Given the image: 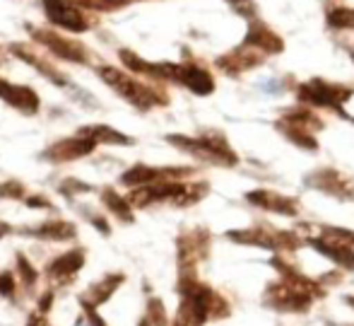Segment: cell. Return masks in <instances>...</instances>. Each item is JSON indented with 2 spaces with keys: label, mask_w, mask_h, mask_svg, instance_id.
Here are the masks:
<instances>
[{
  "label": "cell",
  "mask_w": 354,
  "mask_h": 326,
  "mask_svg": "<svg viewBox=\"0 0 354 326\" xmlns=\"http://www.w3.org/2000/svg\"><path fill=\"white\" fill-rule=\"evenodd\" d=\"M99 75L101 80L106 82L109 87H114V90L118 92L121 97H126L130 104L140 106V109H147V106L157 104V102H164L161 97H157L155 90H150V87H145L142 82L132 80L130 75H126V73L116 70V68H99Z\"/></svg>",
  "instance_id": "cell-1"
},
{
  "label": "cell",
  "mask_w": 354,
  "mask_h": 326,
  "mask_svg": "<svg viewBox=\"0 0 354 326\" xmlns=\"http://www.w3.org/2000/svg\"><path fill=\"white\" fill-rule=\"evenodd\" d=\"M169 143L181 145L190 155H198V157L210 160V162H219V164L236 162V155L229 150V145L219 135H203V138H179V135H171Z\"/></svg>",
  "instance_id": "cell-2"
},
{
  "label": "cell",
  "mask_w": 354,
  "mask_h": 326,
  "mask_svg": "<svg viewBox=\"0 0 354 326\" xmlns=\"http://www.w3.org/2000/svg\"><path fill=\"white\" fill-rule=\"evenodd\" d=\"M350 97H352L350 87L331 85V82H326V80H311L299 87V99L308 102V104H316V106H326V109L342 111V102H347Z\"/></svg>",
  "instance_id": "cell-3"
},
{
  "label": "cell",
  "mask_w": 354,
  "mask_h": 326,
  "mask_svg": "<svg viewBox=\"0 0 354 326\" xmlns=\"http://www.w3.org/2000/svg\"><path fill=\"white\" fill-rule=\"evenodd\" d=\"M43 8H46V15L53 24L68 29V32H85L90 24L75 10V5L70 0H43Z\"/></svg>",
  "instance_id": "cell-4"
},
{
  "label": "cell",
  "mask_w": 354,
  "mask_h": 326,
  "mask_svg": "<svg viewBox=\"0 0 354 326\" xmlns=\"http://www.w3.org/2000/svg\"><path fill=\"white\" fill-rule=\"evenodd\" d=\"M244 46H250L260 53H279L284 48V41L273 32L270 27H265L258 19H250L248 34L244 39Z\"/></svg>",
  "instance_id": "cell-5"
},
{
  "label": "cell",
  "mask_w": 354,
  "mask_h": 326,
  "mask_svg": "<svg viewBox=\"0 0 354 326\" xmlns=\"http://www.w3.org/2000/svg\"><path fill=\"white\" fill-rule=\"evenodd\" d=\"M0 99H5L8 104H12L14 109L27 111V114H34L39 109V97L34 95V90L29 87H19V85H10L0 77Z\"/></svg>",
  "instance_id": "cell-6"
},
{
  "label": "cell",
  "mask_w": 354,
  "mask_h": 326,
  "mask_svg": "<svg viewBox=\"0 0 354 326\" xmlns=\"http://www.w3.org/2000/svg\"><path fill=\"white\" fill-rule=\"evenodd\" d=\"M306 184L311 186H318L328 193H335V196H342V198H354V189L347 179H342L337 172L333 169H326V172H316L313 177L306 179Z\"/></svg>",
  "instance_id": "cell-7"
},
{
  "label": "cell",
  "mask_w": 354,
  "mask_h": 326,
  "mask_svg": "<svg viewBox=\"0 0 354 326\" xmlns=\"http://www.w3.org/2000/svg\"><path fill=\"white\" fill-rule=\"evenodd\" d=\"M37 39L46 44L56 56L68 58V61H80V63L87 61L85 48H82L80 44L68 41V39H61V37H56V34H48V32H37Z\"/></svg>",
  "instance_id": "cell-8"
},
{
  "label": "cell",
  "mask_w": 354,
  "mask_h": 326,
  "mask_svg": "<svg viewBox=\"0 0 354 326\" xmlns=\"http://www.w3.org/2000/svg\"><path fill=\"white\" fill-rule=\"evenodd\" d=\"M179 82H184L190 92H195V95H200V97L210 95V92L215 90L213 75H210L208 70H203V68H195V66H181Z\"/></svg>",
  "instance_id": "cell-9"
},
{
  "label": "cell",
  "mask_w": 354,
  "mask_h": 326,
  "mask_svg": "<svg viewBox=\"0 0 354 326\" xmlns=\"http://www.w3.org/2000/svg\"><path fill=\"white\" fill-rule=\"evenodd\" d=\"M248 201L255 203V206H263L265 211L287 213V215L297 213V203H294L292 198L282 196V193H275V191H253V193H248Z\"/></svg>",
  "instance_id": "cell-10"
},
{
  "label": "cell",
  "mask_w": 354,
  "mask_h": 326,
  "mask_svg": "<svg viewBox=\"0 0 354 326\" xmlns=\"http://www.w3.org/2000/svg\"><path fill=\"white\" fill-rule=\"evenodd\" d=\"M82 261H85L82 249H72V251H68V254H63L61 259L53 261L46 274H48V278H53V280H66L82 269Z\"/></svg>",
  "instance_id": "cell-11"
},
{
  "label": "cell",
  "mask_w": 354,
  "mask_h": 326,
  "mask_svg": "<svg viewBox=\"0 0 354 326\" xmlns=\"http://www.w3.org/2000/svg\"><path fill=\"white\" fill-rule=\"evenodd\" d=\"M92 150H95V143L77 135V138L63 140V143L53 145V148L48 150L46 157H51V160H75V157H82V155H90Z\"/></svg>",
  "instance_id": "cell-12"
},
{
  "label": "cell",
  "mask_w": 354,
  "mask_h": 326,
  "mask_svg": "<svg viewBox=\"0 0 354 326\" xmlns=\"http://www.w3.org/2000/svg\"><path fill=\"white\" fill-rule=\"evenodd\" d=\"M263 58H265L263 53L255 51V48H253V51H244V46H241L239 51H234V53H229V56L219 58L217 66L224 68L227 73H241V70H248V68L258 66V63L263 61Z\"/></svg>",
  "instance_id": "cell-13"
},
{
  "label": "cell",
  "mask_w": 354,
  "mask_h": 326,
  "mask_svg": "<svg viewBox=\"0 0 354 326\" xmlns=\"http://www.w3.org/2000/svg\"><path fill=\"white\" fill-rule=\"evenodd\" d=\"M80 138H87L92 143H111V145H130V138H126L123 133L109 128V126H85L82 131H77Z\"/></svg>",
  "instance_id": "cell-14"
},
{
  "label": "cell",
  "mask_w": 354,
  "mask_h": 326,
  "mask_svg": "<svg viewBox=\"0 0 354 326\" xmlns=\"http://www.w3.org/2000/svg\"><path fill=\"white\" fill-rule=\"evenodd\" d=\"M123 280V276H106L101 283H97L95 288H92L90 295H85L82 298V303L90 305V307H99L101 303H106V300L114 295V290L118 288V283Z\"/></svg>",
  "instance_id": "cell-15"
},
{
  "label": "cell",
  "mask_w": 354,
  "mask_h": 326,
  "mask_svg": "<svg viewBox=\"0 0 354 326\" xmlns=\"http://www.w3.org/2000/svg\"><path fill=\"white\" fill-rule=\"evenodd\" d=\"M313 247H316L321 254H326L331 261H335V264L354 271V251L352 249H347V247H342V245H328V242H321V240H313Z\"/></svg>",
  "instance_id": "cell-16"
},
{
  "label": "cell",
  "mask_w": 354,
  "mask_h": 326,
  "mask_svg": "<svg viewBox=\"0 0 354 326\" xmlns=\"http://www.w3.org/2000/svg\"><path fill=\"white\" fill-rule=\"evenodd\" d=\"M37 237H43V240H70V237H75V227L68 225V222H46V225H41L37 232H34Z\"/></svg>",
  "instance_id": "cell-17"
},
{
  "label": "cell",
  "mask_w": 354,
  "mask_h": 326,
  "mask_svg": "<svg viewBox=\"0 0 354 326\" xmlns=\"http://www.w3.org/2000/svg\"><path fill=\"white\" fill-rule=\"evenodd\" d=\"M328 24L333 29H354V10L352 8H333L328 12Z\"/></svg>",
  "instance_id": "cell-18"
},
{
  "label": "cell",
  "mask_w": 354,
  "mask_h": 326,
  "mask_svg": "<svg viewBox=\"0 0 354 326\" xmlns=\"http://www.w3.org/2000/svg\"><path fill=\"white\" fill-rule=\"evenodd\" d=\"M104 203L111 208V213H114V215L121 218V220H132L130 206H128V201L118 198L116 191H111V189H104Z\"/></svg>",
  "instance_id": "cell-19"
},
{
  "label": "cell",
  "mask_w": 354,
  "mask_h": 326,
  "mask_svg": "<svg viewBox=\"0 0 354 326\" xmlns=\"http://www.w3.org/2000/svg\"><path fill=\"white\" fill-rule=\"evenodd\" d=\"M17 269H19V278H22V285H24V288H32V285L37 283V278H39V271H34L24 256H17Z\"/></svg>",
  "instance_id": "cell-20"
},
{
  "label": "cell",
  "mask_w": 354,
  "mask_h": 326,
  "mask_svg": "<svg viewBox=\"0 0 354 326\" xmlns=\"http://www.w3.org/2000/svg\"><path fill=\"white\" fill-rule=\"evenodd\" d=\"M227 3L232 5V10L236 15H241V17H246V19H255L258 8H255L253 0H227Z\"/></svg>",
  "instance_id": "cell-21"
},
{
  "label": "cell",
  "mask_w": 354,
  "mask_h": 326,
  "mask_svg": "<svg viewBox=\"0 0 354 326\" xmlns=\"http://www.w3.org/2000/svg\"><path fill=\"white\" fill-rule=\"evenodd\" d=\"M14 290H17V285H14L12 276L10 274L0 276V295H3V298H14Z\"/></svg>",
  "instance_id": "cell-22"
},
{
  "label": "cell",
  "mask_w": 354,
  "mask_h": 326,
  "mask_svg": "<svg viewBox=\"0 0 354 326\" xmlns=\"http://www.w3.org/2000/svg\"><path fill=\"white\" fill-rule=\"evenodd\" d=\"M150 312H152V319H155V322L159 324V326H164V324H166V319H164V309H161V303H159V300H155V303H152Z\"/></svg>",
  "instance_id": "cell-23"
},
{
  "label": "cell",
  "mask_w": 354,
  "mask_h": 326,
  "mask_svg": "<svg viewBox=\"0 0 354 326\" xmlns=\"http://www.w3.org/2000/svg\"><path fill=\"white\" fill-rule=\"evenodd\" d=\"M51 303H53V293H46L41 300H39V312H43V314H46L48 309H51Z\"/></svg>",
  "instance_id": "cell-24"
},
{
  "label": "cell",
  "mask_w": 354,
  "mask_h": 326,
  "mask_svg": "<svg viewBox=\"0 0 354 326\" xmlns=\"http://www.w3.org/2000/svg\"><path fill=\"white\" fill-rule=\"evenodd\" d=\"M260 87H263L265 92H270V95H275V92H277L279 87H282V82H279V80H268V82H263Z\"/></svg>",
  "instance_id": "cell-25"
},
{
  "label": "cell",
  "mask_w": 354,
  "mask_h": 326,
  "mask_svg": "<svg viewBox=\"0 0 354 326\" xmlns=\"http://www.w3.org/2000/svg\"><path fill=\"white\" fill-rule=\"evenodd\" d=\"M29 206H48L46 198H29Z\"/></svg>",
  "instance_id": "cell-26"
},
{
  "label": "cell",
  "mask_w": 354,
  "mask_h": 326,
  "mask_svg": "<svg viewBox=\"0 0 354 326\" xmlns=\"http://www.w3.org/2000/svg\"><path fill=\"white\" fill-rule=\"evenodd\" d=\"M3 235H8V225H5V222H0V237Z\"/></svg>",
  "instance_id": "cell-27"
},
{
  "label": "cell",
  "mask_w": 354,
  "mask_h": 326,
  "mask_svg": "<svg viewBox=\"0 0 354 326\" xmlns=\"http://www.w3.org/2000/svg\"><path fill=\"white\" fill-rule=\"evenodd\" d=\"M347 303H350V305H354V298H347Z\"/></svg>",
  "instance_id": "cell-28"
},
{
  "label": "cell",
  "mask_w": 354,
  "mask_h": 326,
  "mask_svg": "<svg viewBox=\"0 0 354 326\" xmlns=\"http://www.w3.org/2000/svg\"><path fill=\"white\" fill-rule=\"evenodd\" d=\"M77 326H87V324L85 322H77Z\"/></svg>",
  "instance_id": "cell-29"
},
{
  "label": "cell",
  "mask_w": 354,
  "mask_h": 326,
  "mask_svg": "<svg viewBox=\"0 0 354 326\" xmlns=\"http://www.w3.org/2000/svg\"><path fill=\"white\" fill-rule=\"evenodd\" d=\"M140 326H147V322H142V324H140Z\"/></svg>",
  "instance_id": "cell-30"
},
{
  "label": "cell",
  "mask_w": 354,
  "mask_h": 326,
  "mask_svg": "<svg viewBox=\"0 0 354 326\" xmlns=\"http://www.w3.org/2000/svg\"><path fill=\"white\" fill-rule=\"evenodd\" d=\"M352 61H354V51H352Z\"/></svg>",
  "instance_id": "cell-31"
},
{
  "label": "cell",
  "mask_w": 354,
  "mask_h": 326,
  "mask_svg": "<svg viewBox=\"0 0 354 326\" xmlns=\"http://www.w3.org/2000/svg\"><path fill=\"white\" fill-rule=\"evenodd\" d=\"M352 240H354V235H352Z\"/></svg>",
  "instance_id": "cell-32"
}]
</instances>
